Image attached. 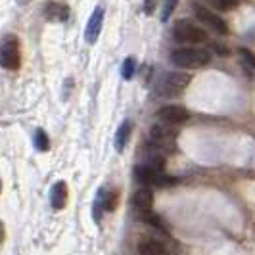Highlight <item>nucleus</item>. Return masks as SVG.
Listing matches in <instances>:
<instances>
[{"label":"nucleus","instance_id":"f257e3e1","mask_svg":"<svg viewBox=\"0 0 255 255\" xmlns=\"http://www.w3.org/2000/svg\"><path fill=\"white\" fill-rule=\"evenodd\" d=\"M171 62L184 69L204 67L205 64H209V52L202 48H179L171 52Z\"/></svg>","mask_w":255,"mask_h":255},{"label":"nucleus","instance_id":"412c9836","mask_svg":"<svg viewBox=\"0 0 255 255\" xmlns=\"http://www.w3.org/2000/svg\"><path fill=\"white\" fill-rule=\"evenodd\" d=\"M240 56H242L244 64L248 65V67H252L255 69V54L252 50H248V48H240Z\"/></svg>","mask_w":255,"mask_h":255},{"label":"nucleus","instance_id":"1a4fd4ad","mask_svg":"<svg viewBox=\"0 0 255 255\" xmlns=\"http://www.w3.org/2000/svg\"><path fill=\"white\" fill-rule=\"evenodd\" d=\"M67 198H69V190H67V184L64 180H58L50 190V204L54 209H64L67 205Z\"/></svg>","mask_w":255,"mask_h":255},{"label":"nucleus","instance_id":"dca6fc26","mask_svg":"<svg viewBox=\"0 0 255 255\" xmlns=\"http://www.w3.org/2000/svg\"><path fill=\"white\" fill-rule=\"evenodd\" d=\"M46 15H48V19H62L64 21V19H67V8L52 2L50 6L46 8Z\"/></svg>","mask_w":255,"mask_h":255},{"label":"nucleus","instance_id":"ddd939ff","mask_svg":"<svg viewBox=\"0 0 255 255\" xmlns=\"http://www.w3.org/2000/svg\"><path fill=\"white\" fill-rule=\"evenodd\" d=\"M130 132H132V123L127 119V121L121 123V127L117 128V134H115V148H117V152H123L125 150Z\"/></svg>","mask_w":255,"mask_h":255},{"label":"nucleus","instance_id":"0eeeda50","mask_svg":"<svg viewBox=\"0 0 255 255\" xmlns=\"http://www.w3.org/2000/svg\"><path fill=\"white\" fill-rule=\"evenodd\" d=\"M157 117L167 125H180V123L188 121L190 114L182 106H163V108L157 110Z\"/></svg>","mask_w":255,"mask_h":255},{"label":"nucleus","instance_id":"7ed1b4c3","mask_svg":"<svg viewBox=\"0 0 255 255\" xmlns=\"http://www.w3.org/2000/svg\"><path fill=\"white\" fill-rule=\"evenodd\" d=\"M190 83V75L184 73V71H173V73H167L159 85H157V92L161 96H177L182 90L188 87Z\"/></svg>","mask_w":255,"mask_h":255},{"label":"nucleus","instance_id":"f8f14e48","mask_svg":"<svg viewBox=\"0 0 255 255\" xmlns=\"http://www.w3.org/2000/svg\"><path fill=\"white\" fill-rule=\"evenodd\" d=\"M132 202L136 205L138 211H146V209H152L153 205V192L148 188V186H142L138 190L134 192L132 196Z\"/></svg>","mask_w":255,"mask_h":255},{"label":"nucleus","instance_id":"6ab92c4d","mask_svg":"<svg viewBox=\"0 0 255 255\" xmlns=\"http://www.w3.org/2000/svg\"><path fill=\"white\" fill-rule=\"evenodd\" d=\"M205 2L217 10H223V12H229L232 8H236V4H238V0H205Z\"/></svg>","mask_w":255,"mask_h":255},{"label":"nucleus","instance_id":"393cba45","mask_svg":"<svg viewBox=\"0 0 255 255\" xmlns=\"http://www.w3.org/2000/svg\"><path fill=\"white\" fill-rule=\"evenodd\" d=\"M0 190H2V182H0Z\"/></svg>","mask_w":255,"mask_h":255},{"label":"nucleus","instance_id":"6e6552de","mask_svg":"<svg viewBox=\"0 0 255 255\" xmlns=\"http://www.w3.org/2000/svg\"><path fill=\"white\" fill-rule=\"evenodd\" d=\"M102 25H104V8L102 6H96L92 15H90L89 23H87V29H85V38H87L89 44H94L98 40Z\"/></svg>","mask_w":255,"mask_h":255},{"label":"nucleus","instance_id":"2eb2a0df","mask_svg":"<svg viewBox=\"0 0 255 255\" xmlns=\"http://www.w3.org/2000/svg\"><path fill=\"white\" fill-rule=\"evenodd\" d=\"M98 200H102V209L104 211H114L117 207V194L112 190H104L100 188V194H98Z\"/></svg>","mask_w":255,"mask_h":255},{"label":"nucleus","instance_id":"20e7f679","mask_svg":"<svg viewBox=\"0 0 255 255\" xmlns=\"http://www.w3.org/2000/svg\"><path fill=\"white\" fill-rule=\"evenodd\" d=\"M150 142H152V146L163 150V152H173L175 142H177V132H175L173 125H167V123L153 125L150 130Z\"/></svg>","mask_w":255,"mask_h":255},{"label":"nucleus","instance_id":"4be33fe9","mask_svg":"<svg viewBox=\"0 0 255 255\" xmlns=\"http://www.w3.org/2000/svg\"><path fill=\"white\" fill-rule=\"evenodd\" d=\"M177 182V179H173V177H169V175H165L163 171L157 175V179H155V186H171V184H175Z\"/></svg>","mask_w":255,"mask_h":255},{"label":"nucleus","instance_id":"f03ea898","mask_svg":"<svg viewBox=\"0 0 255 255\" xmlns=\"http://www.w3.org/2000/svg\"><path fill=\"white\" fill-rule=\"evenodd\" d=\"M0 65L4 69L15 71L21 65V52H19V40L17 37H6L0 42Z\"/></svg>","mask_w":255,"mask_h":255},{"label":"nucleus","instance_id":"a211bd4d","mask_svg":"<svg viewBox=\"0 0 255 255\" xmlns=\"http://www.w3.org/2000/svg\"><path fill=\"white\" fill-rule=\"evenodd\" d=\"M134 71H136V60L134 58H127L123 62V67H121V75H123L125 81H130L132 75H134Z\"/></svg>","mask_w":255,"mask_h":255},{"label":"nucleus","instance_id":"9d476101","mask_svg":"<svg viewBox=\"0 0 255 255\" xmlns=\"http://www.w3.org/2000/svg\"><path fill=\"white\" fill-rule=\"evenodd\" d=\"M138 252L140 255H165V246L161 242V238L146 236L138 242Z\"/></svg>","mask_w":255,"mask_h":255},{"label":"nucleus","instance_id":"4468645a","mask_svg":"<svg viewBox=\"0 0 255 255\" xmlns=\"http://www.w3.org/2000/svg\"><path fill=\"white\" fill-rule=\"evenodd\" d=\"M138 219H140L142 223H146V225L153 227L155 230H159V232H167V227H165V223H163V219L159 217L157 213H153L152 209L140 211V213H138Z\"/></svg>","mask_w":255,"mask_h":255},{"label":"nucleus","instance_id":"b1692460","mask_svg":"<svg viewBox=\"0 0 255 255\" xmlns=\"http://www.w3.org/2000/svg\"><path fill=\"white\" fill-rule=\"evenodd\" d=\"M4 238H6V229H4V223L0 221V244L4 242Z\"/></svg>","mask_w":255,"mask_h":255},{"label":"nucleus","instance_id":"aec40b11","mask_svg":"<svg viewBox=\"0 0 255 255\" xmlns=\"http://www.w3.org/2000/svg\"><path fill=\"white\" fill-rule=\"evenodd\" d=\"M179 4V0H163V10H161V21H167L171 17V13L175 10V6Z\"/></svg>","mask_w":255,"mask_h":255},{"label":"nucleus","instance_id":"f3484780","mask_svg":"<svg viewBox=\"0 0 255 255\" xmlns=\"http://www.w3.org/2000/svg\"><path fill=\"white\" fill-rule=\"evenodd\" d=\"M35 148H37L38 152H48L50 150V138H48V134L42 128H38L37 132H35Z\"/></svg>","mask_w":255,"mask_h":255},{"label":"nucleus","instance_id":"423d86ee","mask_svg":"<svg viewBox=\"0 0 255 255\" xmlns=\"http://www.w3.org/2000/svg\"><path fill=\"white\" fill-rule=\"evenodd\" d=\"M194 12L198 15V19L204 21L211 31H217L221 35H227V33H229V25L225 23V19H223L221 15H217L215 12H211L209 8H204V6L196 4V6H194Z\"/></svg>","mask_w":255,"mask_h":255},{"label":"nucleus","instance_id":"9b49d317","mask_svg":"<svg viewBox=\"0 0 255 255\" xmlns=\"http://www.w3.org/2000/svg\"><path fill=\"white\" fill-rule=\"evenodd\" d=\"M161 171H157V169H153L152 165H136L134 169V177L136 180L144 184V186H150V184H155V179H157V175H159Z\"/></svg>","mask_w":255,"mask_h":255},{"label":"nucleus","instance_id":"a878e982","mask_svg":"<svg viewBox=\"0 0 255 255\" xmlns=\"http://www.w3.org/2000/svg\"><path fill=\"white\" fill-rule=\"evenodd\" d=\"M21 2H29V0H21Z\"/></svg>","mask_w":255,"mask_h":255},{"label":"nucleus","instance_id":"39448f33","mask_svg":"<svg viewBox=\"0 0 255 255\" xmlns=\"http://www.w3.org/2000/svg\"><path fill=\"white\" fill-rule=\"evenodd\" d=\"M175 38L179 42H186V44H200V42L207 40V35L204 29L196 27L190 21H180L175 27Z\"/></svg>","mask_w":255,"mask_h":255},{"label":"nucleus","instance_id":"5701e85b","mask_svg":"<svg viewBox=\"0 0 255 255\" xmlns=\"http://www.w3.org/2000/svg\"><path fill=\"white\" fill-rule=\"evenodd\" d=\"M155 2H157V0H146V4H144V12L148 13V15L155 10Z\"/></svg>","mask_w":255,"mask_h":255}]
</instances>
